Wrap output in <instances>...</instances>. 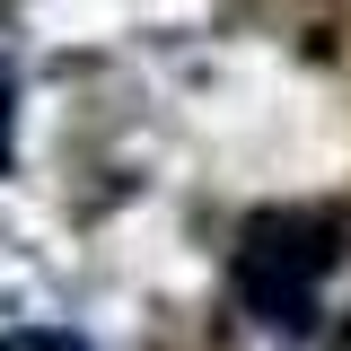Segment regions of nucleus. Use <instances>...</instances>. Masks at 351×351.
<instances>
[{"label":"nucleus","mask_w":351,"mask_h":351,"mask_svg":"<svg viewBox=\"0 0 351 351\" xmlns=\"http://www.w3.org/2000/svg\"><path fill=\"white\" fill-rule=\"evenodd\" d=\"M334 263H343V228L325 211H255L228 246V290L263 334H307L325 316Z\"/></svg>","instance_id":"1"},{"label":"nucleus","mask_w":351,"mask_h":351,"mask_svg":"<svg viewBox=\"0 0 351 351\" xmlns=\"http://www.w3.org/2000/svg\"><path fill=\"white\" fill-rule=\"evenodd\" d=\"M0 351H97L71 325H0Z\"/></svg>","instance_id":"2"},{"label":"nucleus","mask_w":351,"mask_h":351,"mask_svg":"<svg viewBox=\"0 0 351 351\" xmlns=\"http://www.w3.org/2000/svg\"><path fill=\"white\" fill-rule=\"evenodd\" d=\"M9 149H18V71L0 62V167H9Z\"/></svg>","instance_id":"3"}]
</instances>
